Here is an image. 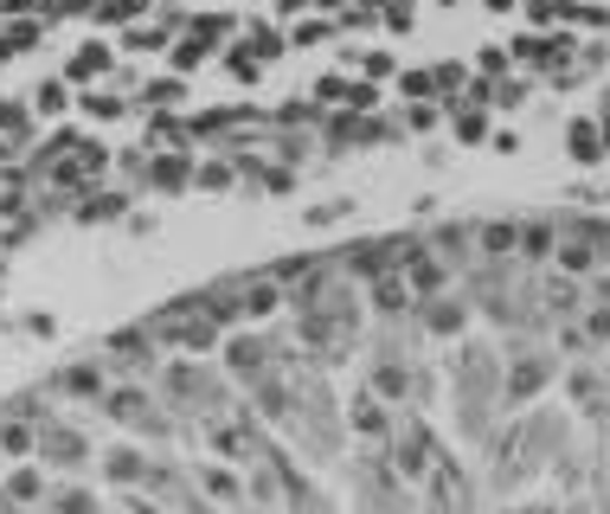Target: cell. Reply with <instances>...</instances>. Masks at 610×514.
<instances>
[{
    "label": "cell",
    "mask_w": 610,
    "mask_h": 514,
    "mask_svg": "<svg viewBox=\"0 0 610 514\" xmlns=\"http://www.w3.org/2000/svg\"><path fill=\"white\" fill-rule=\"evenodd\" d=\"M194 148H154L148 154V167H141V187H154V193H187L194 187Z\"/></svg>",
    "instance_id": "cell-7"
},
{
    "label": "cell",
    "mask_w": 610,
    "mask_h": 514,
    "mask_svg": "<svg viewBox=\"0 0 610 514\" xmlns=\"http://www.w3.org/2000/svg\"><path fill=\"white\" fill-rule=\"evenodd\" d=\"M488 148H495V154H514V148H521V136H514V129H495V136H488Z\"/></svg>",
    "instance_id": "cell-48"
},
{
    "label": "cell",
    "mask_w": 610,
    "mask_h": 514,
    "mask_svg": "<svg viewBox=\"0 0 610 514\" xmlns=\"http://www.w3.org/2000/svg\"><path fill=\"white\" fill-rule=\"evenodd\" d=\"M180 97H187V77H180V72L148 77V84H141V103H148V110H174Z\"/></svg>",
    "instance_id": "cell-28"
},
{
    "label": "cell",
    "mask_w": 610,
    "mask_h": 514,
    "mask_svg": "<svg viewBox=\"0 0 610 514\" xmlns=\"http://www.w3.org/2000/svg\"><path fill=\"white\" fill-rule=\"evenodd\" d=\"M238 39H245V46H251V52H258L264 65H271V59H283V46H289V39H283L276 26H264V20H245V33H238Z\"/></svg>",
    "instance_id": "cell-29"
},
{
    "label": "cell",
    "mask_w": 610,
    "mask_h": 514,
    "mask_svg": "<svg viewBox=\"0 0 610 514\" xmlns=\"http://www.w3.org/2000/svg\"><path fill=\"white\" fill-rule=\"evenodd\" d=\"M161 379H167V392H174L180 405H212V379H206V373L167 367V373H161Z\"/></svg>",
    "instance_id": "cell-24"
},
{
    "label": "cell",
    "mask_w": 610,
    "mask_h": 514,
    "mask_svg": "<svg viewBox=\"0 0 610 514\" xmlns=\"http://www.w3.org/2000/svg\"><path fill=\"white\" fill-rule=\"evenodd\" d=\"M103 354H110L123 373H154L161 341H154V328H148V322H136V328H116V335L103 341Z\"/></svg>",
    "instance_id": "cell-8"
},
{
    "label": "cell",
    "mask_w": 610,
    "mask_h": 514,
    "mask_svg": "<svg viewBox=\"0 0 610 514\" xmlns=\"http://www.w3.org/2000/svg\"><path fill=\"white\" fill-rule=\"evenodd\" d=\"M194 489L219 509H245V476H232V463H200L194 469Z\"/></svg>",
    "instance_id": "cell-13"
},
{
    "label": "cell",
    "mask_w": 610,
    "mask_h": 514,
    "mask_svg": "<svg viewBox=\"0 0 610 514\" xmlns=\"http://www.w3.org/2000/svg\"><path fill=\"white\" fill-rule=\"evenodd\" d=\"M20 412H26V405H7V412H0V450H7V456H33V450H39V418H20Z\"/></svg>",
    "instance_id": "cell-18"
},
{
    "label": "cell",
    "mask_w": 610,
    "mask_h": 514,
    "mask_svg": "<svg viewBox=\"0 0 610 514\" xmlns=\"http://www.w3.org/2000/svg\"><path fill=\"white\" fill-rule=\"evenodd\" d=\"M552 379H559V361L540 354V348H527V335H514L508 341V367H501V412H521Z\"/></svg>",
    "instance_id": "cell-1"
},
{
    "label": "cell",
    "mask_w": 610,
    "mask_h": 514,
    "mask_svg": "<svg viewBox=\"0 0 610 514\" xmlns=\"http://www.w3.org/2000/svg\"><path fill=\"white\" fill-rule=\"evenodd\" d=\"M578 322H585L592 348H610V302H585V309H578Z\"/></svg>",
    "instance_id": "cell-34"
},
{
    "label": "cell",
    "mask_w": 610,
    "mask_h": 514,
    "mask_svg": "<svg viewBox=\"0 0 610 514\" xmlns=\"http://www.w3.org/2000/svg\"><path fill=\"white\" fill-rule=\"evenodd\" d=\"M7 502H20V509H33V502H46V476H33V469H20V476H7Z\"/></svg>",
    "instance_id": "cell-33"
},
{
    "label": "cell",
    "mask_w": 610,
    "mask_h": 514,
    "mask_svg": "<svg viewBox=\"0 0 610 514\" xmlns=\"http://www.w3.org/2000/svg\"><path fill=\"white\" fill-rule=\"evenodd\" d=\"M393 482H431V469H437V438H431V425L424 418H399V431H393Z\"/></svg>",
    "instance_id": "cell-2"
},
{
    "label": "cell",
    "mask_w": 610,
    "mask_h": 514,
    "mask_svg": "<svg viewBox=\"0 0 610 514\" xmlns=\"http://www.w3.org/2000/svg\"><path fill=\"white\" fill-rule=\"evenodd\" d=\"M347 431H353L360 443H393L399 418H393V405H386L373 386H360V392H353V405H347Z\"/></svg>",
    "instance_id": "cell-6"
},
{
    "label": "cell",
    "mask_w": 610,
    "mask_h": 514,
    "mask_svg": "<svg viewBox=\"0 0 610 514\" xmlns=\"http://www.w3.org/2000/svg\"><path fill=\"white\" fill-rule=\"evenodd\" d=\"M65 103H71V77L65 72L46 77V84L33 90V110H39V116H65Z\"/></svg>",
    "instance_id": "cell-31"
},
{
    "label": "cell",
    "mask_w": 610,
    "mask_h": 514,
    "mask_svg": "<svg viewBox=\"0 0 610 514\" xmlns=\"http://www.w3.org/2000/svg\"><path fill=\"white\" fill-rule=\"evenodd\" d=\"M353 72L373 77V84H386V77H399V65H393L386 52H353Z\"/></svg>",
    "instance_id": "cell-38"
},
{
    "label": "cell",
    "mask_w": 610,
    "mask_h": 514,
    "mask_svg": "<svg viewBox=\"0 0 610 514\" xmlns=\"http://www.w3.org/2000/svg\"><path fill=\"white\" fill-rule=\"evenodd\" d=\"M450 136H457L463 148H475V142H488V136H495V123H488V103H482V97L450 103Z\"/></svg>",
    "instance_id": "cell-17"
},
{
    "label": "cell",
    "mask_w": 610,
    "mask_h": 514,
    "mask_svg": "<svg viewBox=\"0 0 610 514\" xmlns=\"http://www.w3.org/2000/svg\"><path fill=\"white\" fill-rule=\"evenodd\" d=\"M437 97H444V103H457V90H470V72H463V65H437Z\"/></svg>",
    "instance_id": "cell-40"
},
{
    "label": "cell",
    "mask_w": 610,
    "mask_h": 514,
    "mask_svg": "<svg viewBox=\"0 0 610 514\" xmlns=\"http://www.w3.org/2000/svg\"><path fill=\"white\" fill-rule=\"evenodd\" d=\"M605 33H610V26H605Z\"/></svg>",
    "instance_id": "cell-54"
},
{
    "label": "cell",
    "mask_w": 610,
    "mask_h": 514,
    "mask_svg": "<svg viewBox=\"0 0 610 514\" xmlns=\"http://www.w3.org/2000/svg\"><path fill=\"white\" fill-rule=\"evenodd\" d=\"M39 463H52V469H77V463H90V431H77L71 418H46L39 425V450H33Z\"/></svg>",
    "instance_id": "cell-4"
},
{
    "label": "cell",
    "mask_w": 610,
    "mask_h": 514,
    "mask_svg": "<svg viewBox=\"0 0 610 514\" xmlns=\"http://www.w3.org/2000/svg\"><path fill=\"white\" fill-rule=\"evenodd\" d=\"M347 84H353L347 72H328L322 84H315V103H347Z\"/></svg>",
    "instance_id": "cell-44"
},
{
    "label": "cell",
    "mask_w": 610,
    "mask_h": 514,
    "mask_svg": "<svg viewBox=\"0 0 610 514\" xmlns=\"http://www.w3.org/2000/svg\"><path fill=\"white\" fill-rule=\"evenodd\" d=\"M475 72H482V77H508V72H514V52H508V46H482V52H475Z\"/></svg>",
    "instance_id": "cell-37"
},
{
    "label": "cell",
    "mask_w": 610,
    "mask_h": 514,
    "mask_svg": "<svg viewBox=\"0 0 610 514\" xmlns=\"http://www.w3.org/2000/svg\"><path fill=\"white\" fill-rule=\"evenodd\" d=\"M309 123H322L315 103H296V97H289V103H276L271 110V129H309Z\"/></svg>",
    "instance_id": "cell-32"
},
{
    "label": "cell",
    "mask_w": 610,
    "mask_h": 514,
    "mask_svg": "<svg viewBox=\"0 0 610 514\" xmlns=\"http://www.w3.org/2000/svg\"><path fill=\"white\" fill-rule=\"evenodd\" d=\"M457 7H475V0H457Z\"/></svg>",
    "instance_id": "cell-53"
},
{
    "label": "cell",
    "mask_w": 610,
    "mask_h": 514,
    "mask_svg": "<svg viewBox=\"0 0 610 514\" xmlns=\"http://www.w3.org/2000/svg\"><path fill=\"white\" fill-rule=\"evenodd\" d=\"M475 264H521V220H475Z\"/></svg>",
    "instance_id": "cell-10"
},
{
    "label": "cell",
    "mask_w": 610,
    "mask_h": 514,
    "mask_svg": "<svg viewBox=\"0 0 610 514\" xmlns=\"http://www.w3.org/2000/svg\"><path fill=\"white\" fill-rule=\"evenodd\" d=\"M565 154H572L578 167H605V161H610L605 116H572V129H565Z\"/></svg>",
    "instance_id": "cell-12"
},
{
    "label": "cell",
    "mask_w": 610,
    "mask_h": 514,
    "mask_svg": "<svg viewBox=\"0 0 610 514\" xmlns=\"http://www.w3.org/2000/svg\"><path fill=\"white\" fill-rule=\"evenodd\" d=\"M271 348H264V341H251V335H232V341H225V367L238 373V379H245V386H258V379H264V373H271Z\"/></svg>",
    "instance_id": "cell-14"
},
{
    "label": "cell",
    "mask_w": 610,
    "mask_h": 514,
    "mask_svg": "<svg viewBox=\"0 0 610 514\" xmlns=\"http://www.w3.org/2000/svg\"><path fill=\"white\" fill-rule=\"evenodd\" d=\"M347 213H353V200H322V206H309L302 220H309V231H328V225H340Z\"/></svg>",
    "instance_id": "cell-36"
},
{
    "label": "cell",
    "mask_w": 610,
    "mask_h": 514,
    "mask_svg": "<svg viewBox=\"0 0 610 514\" xmlns=\"http://www.w3.org/2000/svg\"><path fill=\"white\" fill-rule=\"evenodd\" d=\"M52 328H59V322H52V315H46V309H33V315H26V335H39V341H46V335H52Z\"/></svg>",
    "instance_id": "cell-47"
},
{
    "label": "cell",
    "mask_w": 610,
    "mask_h": 514,
    "mask_svg": "<svg viewBox=\"0 0 610 514\" xmlns=\"http://www.w3.org/2000/svg\"><path fill=\"white\" fill-rule=\"evenodd\" d=\"M366 302H373V315H386V322H411V315H418V296H411L406 271L373 277V284H366Z\"/></svg>",
    "instance_id": "cell-11"
},
{
    "label": "cell",
    "mask_w": 610,
    "mask_h": 514,
    "mask_svg": "<svg viewBox=\"0 0 610 514\" xmlns=\"http://www.w3.org/2000/svg\"><path fill=\"white\" fill-rule=\"evenodd\" d=\"M521 13H527L534 26H552V20H559V0H521Z\"/></svg>",
    "instance_id": "cell-46"
},
{
    "label": "cell",
    "mask_w": 610,
    "mask_h": 514,
    "mask_svg": "<svg viewBox=\"0 0 610 514\" xmlns=\"http://www.w3.org/2000/svg\"><path fill=\"white\" fill-rule=\"evenodd\" d=\"M123 213H129L123 193H84V200H77V220L84 225H110V220H123Z\"/></svg>",
    "instance_id": "cell-25"
},
{
    "label": "cell",
    "mask_w": 610,
    "mask_h": 514,
    "mask_svg": "<svg viewBox=\"0 0 610 514\" xmlns=\"http://www.w3.org/2000/svg\"><path fill=\"white\" fill-rule=\"evenodd\" d=\"M399 90H406V103H418V97H437V77H431V72H406V77H399Z\"/></svg>",
    "instance_id": "cell-45"
},
{
    "label": "cell",
    "mask_w": 610,
    "mask_h": 514,
    "mask_svg": "<svg viewBox=\"0 0 610 514\" xmlns=\"http://www.w3.org/2000/svg\"><path fill=\"white\" fill-rule=\"evenodd\" d=\"M540 296H546V315H552V322H559V315H578V309H585V290H578V277H565V271H552Z\"/></svg>",
    "instance_id": "cell-22"
},
{
    "label": "cell",
    "mask_w": 610,
    "mask_h": 514,
    "mask_svg": "<svg viewBox=\"0 0 610 514\" xmlns=\"http://www.w3.org/2000/svg\"><path fill=\"white\" fill-rule=\"evenodd\" d=\"M103 418H116L123 431H148V438H167V412L141 392V386H110L103 392Z\"/></svg>",
    "instance_id": "cell-3"
},
{
    "label": "cell",
    "mask_w": 610,
    "mask_h": 514,
    "mask_svg": "<svg viewBox=\"0 0 610 514\" xmlns=\"http://www.w3.org/2000/svg\"><path fill=\"white\" fill-rule=\"evenodd\" d=\"M206 59H212V39H200V33H187V26H180V33H174V46H167V65L187 77V72H200Z\"/></svg>",
    "instance_id": "cell-23"
},
{
    "label": "cell",
    "mask_w": 610,
    "mask_h": 514,
    "mask_svg": "<svg viewBox=\"0 0 610 514\" xmlns=\"http://www.w3.org/2000/svg\"><path fill=\"white\" fill-rule=\"evenodd\" d=\"M424 514H470V482H463V463L457 456H437L431 482H424Z\"/></svg>",
    "instance_id": "cell-9"
},
{
    "label": "cell",
    "mask_w": 610,
    "mask_h": 514,
    "mask_svg": "<svg viewBox=\"0 0 610 514\" xmlns=\"http://www.w3.org/2000/svg\"><path fill=\"white\" fill-rule=\"evenodd\" d=\"M470 315H475V302H470V296H457V290L424 296V302H418V328L437 335V341H457V335L470 328Z\"/></svg>",
    "instance_id": "cell-5"
},
{
    "label": "cell",
    "mask_w": 610,
    "mask_h": 514,
    "mask_svg": "<svg viewBox=\"0 0 610 514\" xmlns=\"http://www.w3.org/2000/svg\"><path fill=\"white\" fill-rule=\"evenodd\" d=\"M52 514H97V496H84V489H59V496H52Z\"/></svg>",
    "instance_id": "cell-41"
},
{
    "label": "cell",
    "mask_w": 610,
    "mask_h": 514,
    "mask_svg": "<svg viewBox=\"0 0 610 514\" xmlns=\"http://www.w3.org/2000/svg\"><path fill=\"white\" fill-rule=\"evenodd\" d=\"M52 392H65V399H97V405H103L110 379H103V367H97V361H71V367L52 379Z\"/></svg>",
    "instance_id": "cell-16"
},
{
    "label": "cell",
    "mask_w": 610,
    "mask_h": 514,
    "mask_svg": "<svg viewBox=\"0 0 610 514\" xmlns=\"http://www.w3.org/2000/svg\"><path fill=\"white\" fill-rule=\"evenodd\" d=\"M283 284H276L271 271L264 277H238V302H245V322H271L276 309H283Z\"/></svg>",
    "instance_id": "cell-15"
},
{
    "label": "cell",
    "mask_w": 610,
    "mask_h": 514,
    "mask_svg": "<svg viewBox=\"0 0 610 514\" xmlns=\"http://www.w3.org/2000/svg\"><path fill=\"white\" fill-rule=\"evenodd\" d=\"M444 110H450V103H437V97H418V103H406L399 129H406V136H431V129L444 123Z\"/></svg>",
    "instance_id": "cell-26"
},
{
    "label": "cell",
    "mask_w": 610,
    "mask_h": 514,
    "mask_svg": "<svg viewBox=\"0 0 610 514\" xmlns=\"http://www.w3.org/2000/svg\"><path fill=\"white\" fill-rule=\"evenodd\" d=\"M0 476H7V450H0Z\"/></svg>",
    "instance_id": "cell-52"
},
{
    "label": "cell",
    "mask_w": 610,
    "mask_h": 514,
    "mask_svg": "<svg viewBox=\"0 0 610 514\" xmlns=\"http://www.w3.org/2000/svg\"><path fill=\"white\" fill-rule=\"evenodd\" d=\"M559 220H521V264H552Z\"/></svg>",
    "instance_id": "cell-20"
},
{
    "label": "cell",
    "mask_w": 610,
    "mask_h": 514,
    "mask_svg": "<svg viewBox=\"0 0 610 514\" xmlns=\"http://www.w3.org/2000/svg\"><path fill=\"white\" fill-rule=\"evenodd\" d=\"M225 72H232L238 84H245V90H251V84L264 77V59H258V52H251L245 39H232V46H225Z\"/></svg>",
    "instance_id": "cell-30"
},
{
    "label": "cell",
    "mask_w": 610,
    "mask_h": 514,
    "mask_svg": "<svg viewBox=\"0 0 610 514\" xmlns=\"http://www.w3.org/2000/svg\"><path fill=\"white\" fill-rule=\"evenodd\" d=\"M475 7H488V13H514L521 0H475Z\"/></svg>",
    "instance_id": "cell-50"
},
{
    "label": "cell",
    "mask_w": 610,
    "mask_h": 514,
    "mask_svg": "<svg viewBox=\"0 0 610 514\" xmlns=\"http://www.w3.org/2000/svg\"><path fill=\"white\" fill-rule=\"evenodd\" d=\"M605 399H610V367H605Z\"/></svg>",
    "instance_id": "cell-51"
},
{
    "label": "cell",
    "mask_w": 610,
    "mask_h": 514,
    "mask_svg": "<svg viewBox=\"0 0 610 514\" xmlns=\"http://www.w3.org/2000/svg\"><path fill=\"white\" fill-rule=\"evenodd\" d=\"M225 187H238V154H206L194 167V193H225Z\"/></svg>",
    "instance_id": "cell-21"
},
{
    "label": "cell",
    "mask_w": 610,
    "mask_h": 514,
    "mask_svg": "<svg viewBox=\"0 0 610 514\" xmlns=\"http://www.w3.org/2000/svg\"><path fill=\"white\" fill-rule=\"evenodd\" d=\"M110 65H116V52H110L103 39H84V46H77V52L65 59V77H71V84H97V77L110 72Z\"/></svg>",
    "instance_id": "cell-19"
},
{
    "label": "cell",
    "mask_w": 610,
    "mask_h": 514,
    "mask_svg": "<svg viewBox=\"0 0 610 514\" xmlns=\"http://www.w3.org/2000/svg\"><path fill=\"white\" fill-rule=\"evenodd\" d=\"M592 302H610V271L605 277H592Z\"/></svg>",
    "instance_id": "cell-49"
},
{
    "label": "cell",
    "mask_w": 610,
    "mask_h": 514,
    "mask_svg": "<svg viewBox=\"0 0 610 514\" xmlns=\"http://www.w3.org/2000/svg\"><path fill=\"white\" fill-rule=\"evenodd\" d=\"M26 103H13V97H0V136H26Z\"/></svg>",
    "instance_id": "cell-43"
},
{
    "label": "cell",
    "mask_w": 610,
    "mask_h": 514,
    "mask_svg": "<svg viewBox=\"0 0 610 514\" xmlns=\"http://www.w3.org/2000/svg\"><path fill=\"white\" fill-rule=\"evenodd\" d=\"M77 110H84L90 123H123V116H129V103H123L116 90H84V97H77Z\"/></svg>",
    "instance_id": "cell-27"
},
{
    "label": "cell",
    "mask_w": 610,
    "mask_h": 514,
    "mask_svg": "<svg viewBox=\"0 0 610 514\" xmlns=\"http://www.w3.org/2000/svg\"><path fill=\"white\" fill-rule=\"evenodd\" d=\"M347 110H353V116H373V110H379V84H373V77H353V84H347Z\"/></svg>",
    "instance_id": "cell-35"
},
{
    "label": "cell",
    "mask_w": 610,
    "mask_h": 514,
    "mask_svg": "<svg viewBox=\"0 0 610 514\" xmlns=\"http://www.w3.org/2000/svg\"><path fill=\"white\" fill-rule=\"evenodd\" d=\"M328 33H335L328 20H296V26H289V46H322Z\"/></svg>",
    "instance_id": "cell-42"
},
{
    "label": "cell",
    "mask_w": 610,
    "mask_h": 514,
    "mask_svg": "<svg viewBox=\"0 0 610 514\" xmlns=\"http://www.w3.org/2000/svg\"><path fill=\"white\" fill-rule=\"evenodd\" d=\"M379 26L406 39V33H411V0H379Z\"/></svg>",
    "instance_id": "cell-39"
}]
</instances>
